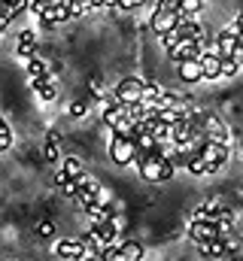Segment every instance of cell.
Listing matches in <instances>:
<instances>
[{"label":"cell","mask_w":243,"mask_h":261,"mask_svg":"<svg viewBox=\"0 0 243 261\" xmlns=\"http://www.w3.org/2000/svg\"><path fill=\"white\" fill-rule=\"evenodd\" d=\"M113 100L121 103V107L140 103V100H143V79H134V76L119 79V85H116V91H113Z\"/></svg>","instance_id":"3"},{"label":"cell","mask_w":243,"mask_h":261,"mask_svg":"<svg viewBox=\"0 0 243 261\" xmlns=\"http://www.w3.org/2000/svg\"><path fill=\"white\" fill-rule=\"evenodd\" d=\"M0 128H6V122H3V119H0Z\"/></svg>","instance_id":"37"},{"label":"cell","mask_w":243,"mask_h":261,"mask_svg":"<svg viewBox=\"0 0 243 261\" xmlns=\"http://www.w3.org/2000/svg\"><path fill=\"white\" fill-rule=\"evenodd\" d=\"M25 67H28V73H31V79H37V76H49V73H55L58 67L49 64V61H43V58H37V55H31V58H21Z\"/></svg>","instance_id":"15"},{"label":"cell","mask_w":243,"mask_h":261,"mask_svg":"<svg viewBox=\"0 0 243 261\" xmlns=\"http://www.w3.org/2000/svg\"><path fill=\"white\" fill-rule=\"evenodd\" d=\"M6 3H9L12 9H25V6H28V0H6Z\"/></svg>","instance_id":"32"},{"label":"cell","mask_w":243,"mask_h":261,"mask_svg":"<svg viewBox=\"0 0 243 261\" xmlns=\"http://www.w3.org/2000/svg\"><path fill=\"white\" fill-rule=\"evenodd\" d=\"M61 173L67 176V179H76V176H82L85 170H82V164H79V158H64V164H61Z\"/></svg>","instance_id":"21"},{"label":"cell","mask_w":243,"mask_h":261,"mask_svg":"<svg viewBox=\"0 0 243 261\" xmlns=\"http://www.w3.org/2000/svg\"><path fill=\"white\" fill-rule=\"evenodd\" d=\"M188 237H191L195 243H207V240H216V237H219V231H216V225H213V222L191 219V225H188Z\"/></svg>","instance_id":"9"},{"label":"cell","mask_w":243,"mask_h":261,"mask_svg":"<svg viewBox=\"0 0 243 261\" xmlns=\"http://www.w3.org/2000/svg\"><path fill=\"white\" fill-rule=\"evenodd\" d=\"M46 9H49V0H34V3H31V12H34V15H43Z\"/></svg>","instance_id":"29"},{"label":"cell","mask_w":243,"mask_h":261,"mask_svg":"<svg viewBox=\"0 0 243 261\" xmlns=\"http://www.w3.org/2000/svg\"><path fill=\"white\" fill-rule=\"evenodd\" d=\"M82 249H85V246H82V240H76V237H64V240H58V243H55V252H58V258H79V255H82Z\"/></svg>","instance_id":"12"},{"label":"cell","mask_w":243,"mask_h":261,"mask_svg":"<svg viewBox=\"0 0 243 261\" xmlns=\"http://www.w3.org/2000/svg\"><path fill=\"white\" fill-rule=\"evenodd\" d=\"M137 143H134V137H113V143H110V158L119 164V167H128V164H134L137 161Z\"/></svg>","instance_id":"4"},{"label":"cell","mask_w":243,"mask_h":261,"mask_svg":"<svg viewBox=\"0 0 243 261\" xmlns=\"http://www.w3.org/2000/svg\"><path fill=\"white\" fill-rule=\"evenodd\" d=\"M76 200H79L82 206H85V203L101 200V186H98V179H91L88 173L76 176Z\"/></svg>","instance_id":"6"},{"label":"cell","mask_w":243,"mask_h":261,"mask_svg":"<svg viewBox=\"0 0 243 261\" xmlns=\"http://www.w3.org/2000/svg\"><path fill=\"white\" fill-rule=\"evenodd\" d=\"M201 3H204V0H180V9H177L180 18H195V15L201 12Z\"/></svg>","instance_id":"22"},{"label":"cell","mask_w":243,"mask_h":261,"mask_svg":"<svg viewBox=\"0 0 243 261\" xmlns=\"http://www.w3.org/2000/svg\"><path fill=\"white\" fill-rule=\"evenodd\" d=\"M61 192H64V197H76V179H64Z\"/></svg>","instance_id":"26"},{"label":"cell","mask_w":243,"mask_h":261,"mask_svg":"<svg viewBox=\"0 0 243 261\" xmlns=\"http://www.w3.org/2000/svg\"><path fill=\"white\" fill-rule=\"evenodd\" d=\"M185 170H188L191 176H207V173H210V170H207V161H204L198 152H191V155H188V161H185Z\"/></svg>","instance_id":"19"},{"label":"cell","mask_w":243,"mask_h":261,"mask_svg":"<svg viewBox=\"0 0 243 261\" xmlns=\"http://www.w3.org/2000/svg\"><path fill=\"white\" fill-rule=\"evenodd\" d=\"M234 31H243V12L234 18Z\"/></svg>","instance_id":"34"},{"label":"cell","mask_w":243,"mask_h":261,"mask_svg":"<svg viewBox=\"0 0 243 261\" xmlns=\"http://www.w3.org/2000/svg\"><path fill=\"white\" fill-rule=\"evenodd\" d=\"M143 258H146L143 243H137V240H125V243H119V261H143Z\"/></svg>","instance_id":"14"},{"label":"cell","mask_w":243,"mask_h":261,"mask_svg":"<svg viewBox=\"0 0 243 261\" xmlns=\"http://www.w3.org/2000/svg\"><path fill=\"white\" fill-rule=\"evenodd\" d=\"M6 24H9V15H3V12H0V34L6 31Z\"/></svg>","instance_id":"33"},{"label":"cell","mask_w":243,"mask_h":261,"mask_svg":"<svg viewBox=\"0 0 243 261\" xmlns=\"http://www.w3.org/2000/svg\"><path fill=\"white\" fill-rule=\"evenodd\" d=\"M164 97V88L158 85V82H143V100L140 103H155V100H161Z\"/></svg>","instance_id":"20"},{"label":"cell","mask_w":243,"mask_h":261,"mask_svg":"<svg viewBox=\"0 0 243 261\" xmlns=\"http://www.w3.org/2000/svg\"><path fill=\"white\" fill-rule=\"evenodd\" d=\"M40 18H43V24H61L70 18V6H49Z\"/></svg>","instance_id":"18"},{"label":"cell","mask_w":243,"mask_h":261,"mask_svg":"<svg viewBox=\"0 0 243 261\" xmlns=\"http://www.w3.org/2000/svg\"><path fill=\"white\" fill-rule=\"evenodd\" d=\"M67 116H70V119H85V116H88V103H85V100L70 103V107H67Z\"/></svg>","instance_id":"24"},{"label":"cell","mask_w":243,"mask_h":261,"mask_svg":"<svg viewBox=\"0 0 243 261\" xmlns=\"http://www.w3.org/2000/svg\"><path fill=\"white\" fill-rule=\"evenodd\" d=\"M12 146V134H9V128H0V152H6Z\"/></svg>","instance_id":"25"},{"label":"cell","mask_w":243,"mask_h":261,"mask_svg":"<svg viewBox=\"0 0 243 261\" xmlns=\"http://www.w3.org/2000/svg\"><path fill=\"white\" fill-rule=\"evenodd\" d=\"M195 152L207 161V170L210 173H216L219 167H225L228 164V143H219V140H201L198 146H195Z\"/></svg>","instance_id":"2"},{"label":"cell","mask_w":243,"mask_h":261,"mask_svg":"<svg viewBox=\"0 0 243 261\" xmlns=\"http://www.w3.org/2000/svg\"><path fill=\"white\" fill-rule=\"evenodd\" d=\"M237 43L243 46V31H237Z\"/></svg>","instance_id":"36"},{"label":"cell","mask_w":243,"mask_h":261,"mask_svg":"<svg viewBox=\"0 0 243 261\" xmlns=\"http://www.w3.org/2000/svg\"><path fill=\"white\" fill-rule=\"evenodd\" d=\"M171 58H174V61H191V58H201V40L180 37L177 46L171 49Z\"/></svg>","instance_id":"7"},{"label":"cell","mask_w":243,"mask_h":261,"mask_svg":"<svg viewBox=\"0 0 243 261\" xmlns=\"http://www.w3.org/2000/svg\"><path fill=\"white\" fill-rule=\"evenodd\" d=\"M177 73H180L182 82H188V85H195V82L204 79V76H201V64H198V58H191V61H177Z\"/></svg>","instance_id":"13"},{"label":"cell","mask_w":243,"mask_h":261,"mask_svg":"<svg viewBox=\"0 0 243 261\" xmlns=\"http://www.w3.org/2000/svg\"><path fill=\"white\" fill-rule=\"evenodd\" d=\"M158 9H164V12H177V9H180V0H158Z\"/></svg>","instance_id":"30"},{"label":"cell","mask_w":243,"mask_h":261,"mask_svg":"<svg viewBox=\"0 0 243 261\" xmlns=\"http://www.w3.org/2000/svg\"><path fill=\"white\" fill-rule=\"evenodd\" d=\"M15 52H18V58H31V55L37 52V37H34V31H21V34H18Z\"/></svg>","instance_id":"17"},{"label":"cell","mask_w":243,"mask_h":261,"mask_svg":"<svg viewBox=\"0 0 243 261\" xmlns=\"http://www.w3.org/2000/svg\"><path fill=\"white\" fill-rule=\"evenodd\" d=\"M34 82V91H37V97L43 100V103H52L55 97H58V85L49 79V76H37V79H31Z\"/></svg>","instance_id":"11"},{"label":"cell","mask_w":243,"mask_h":261,"mask_svg":"<svg viewBox=\"0 0 243 261\" xmlns=\"http://www.w3.org/2000/svg\"><path fill=\"white\" fill-rule=\"evenodd\" d=\"M101 6H113V9H116V6H119V0H101Z\"/></svg>","instance_id":"35"},{"label":"cell","mask_w":243,"mask_h":261,"mask_svg":"<svg viewBox=\"0 0 243 261\" xmlns=\"http://www.w3.org/2000/svg\"><path fill=\"white\" fill-rule=\"evenodd\" d=\"M116 234H119V219H110V222H91V231H88V237H91L98 246H110V243H116Z\"/></svg>","instance_id":"5"},{"label":"cell","mask_w":243,"mask_h":261,"mask_svg":"<svg viewBox=\"0 0 243 261\" xmlns=\"http://www.w3.org/2000/svg\"><path fill=\"white\" fill-rule=\"evenodd\" d=\"M46 158H49V161H58V143L46 140Z\"/></svg>","instance_id":"27"},{"label":"cell","mask_w":243,"mask_h":261,"mask_svg":"<svg viewBox=\"0 0 243 261\" xmlns=\"http://www.w3.org/2000/svg\"><path fill=\"white\" fill-rule=\"evenodd\" d=\"M137 170H140V176L146 179V182H167L171 176H174V161L171 158H161V155H152V152H143V155H137Z\"/></svg>","instance_id":"1"},{"label":"cell","mask_w":243,"mask_h":261,"mask_svg":"<svg viewBox=\"0 0 243 261\" xmlns=\"http://www.w3.org/2000/svg\"><path fill=\"white\" fill-rule=\"evenodd\" d=\"M152 31L158 34V37H164V34H171L177 24H180V12H164V9H155V15H152Z\"/></svg>","instance_id":"8"},{"label":"cell","mask_w":243,"mask_h":261,"mask_svg":"<svg viewBox=\"0 0 243 261\" xmlns=\"http://www.w3.org/2000/svg\"><path fill=\"white\" fill-rule=\"evenodd\" d=\"M37 234H40V237H55V225H52V222H43V225L37 228Z\"/></svg>","instance_id":"28"},{"label":"cell","mask_w":243,"mask_h":261,"mask_svg":"<svg viewBox=\"0 0 243 261\" xmlns=\"http://www.w3.org/2000/svg\"><path fill=\"white\" fill-rule=\"evenodd\" d=\"M101 261H107V258H101Z\"/></svg>","instance_id":"38"},{"label":"cell","mask_w":243,"mask_h":261,"mask_svg":"<svg viewBox=\"0 0 243 261\" xmlns=\"http://www.w3.org/2000/svg\"><path fill=\"white\" fill-rule=\"evenodd\" d=\"M198 64H201V76H204V79H219V76H222V73H219V55L201 52Z\"/></svg>","instance_id":"16"},{"label":"cell","mask_w":243,"mask_h":261,"mask_svg":"<svg viewBox=\"0 0 243 261\" xmlns=\"http://www.w3.org/2000/svg\"><path fill=\"white\" fill-rule=\"evenodd\" d=\"M146 0H119V6L116 9H137V6H143Z\"/></svg>","instance_id":"31"},{"label":"cell","mask_w":243,"mask_h":261,"mask_svg":"<svg viewBox=\"0 0 243 261\" xmlns=\"http://www.w3.org/2000/svg\"><path fill=\"white\" fill-rule=\"evenodd\" d=\"M219 73H222V76H237V73H240V64L225 55V58H219Z\"/></svg>","instance_id":"23"},{"label":"cell","mask_w":243,"mask_h":261,"mask_svg":"<svg viewBox=\"0 0 243 261\" xmlns=\"http://www.w3.org/2000/svg\"><path fill=\"white\" fill-rule=\"evenodd\" d=\"M85 216L91 222H110V219H116V203H101V200L85 203Z\"/></svg>","instance_id":"10"}]
</instances>
